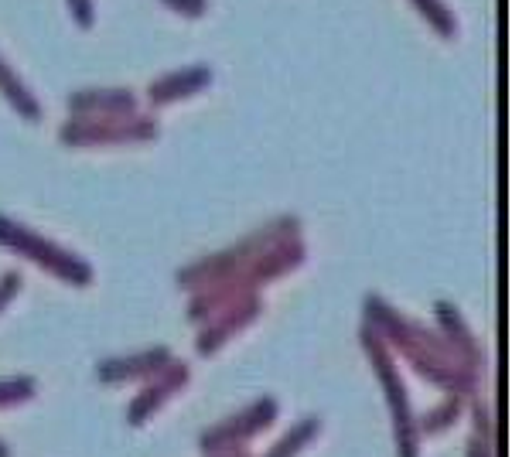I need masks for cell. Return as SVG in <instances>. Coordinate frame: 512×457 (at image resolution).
Segmentation results:
<instances>
[{
	"label": "cell",
	"instance_id": "obj_1",
	"mask_svg": "<svg viewBox=\"0 0 512 457\" xmlns=\"http://www.w3.org/2000/svg\"><path fill=\"white\" fill-rule=\"evenodd\" d=\"M0 239H4V243H11V246H18V249H28V253H35L38 260L45 263L48 270L62 273V277L76 280V284H82V280H89V270L82 267L79 260H72L69 253H59V249H55V246L41 243V239H35V236H31L28 229L14 226V222L0 219Z\"/></svg>",
	"mask_w": 512,
	"mask_h": 457
},
{
	"label": "cell",
	"instance_id": "obj_2",
	"mask_svg": "<svg viewBox=\"0 0 512 457\" xmlns=\"http://www.w3.org/2000/svg\"><path fill=\"white\" fill-rule=\"evenodd\" d=\"M270 417H274V403H260L256 410L250 413H243V417H236L233 427H219V430H212V434H205L202 444L209 447V451H216V447L222 444V440H236V437H243V434H250V430H260V427H267Z\"/></svg>",
	"mask_w": 512,
	"mask_h": 457
},
{
	"label": "cell",
	"instance_id": "obj_3",
	"mask_svg": "<svg viewBox=\"0 0 512 457\" xmlns=\"http://www.w3.org/2000/svg\"><path fill=\"white\" fill-rule=\"evenodd\" d=\"M161 362H168V352L137 355V359H127V362H103V369H99V376H103V379H130V376H137V372L158 369Z\"/></svg>",
	"mask_w": 512,
	"mask_h": 457
},
{
	"label": "cell",
	"instance_id": "obj_4",
	"mask_svg": "<svg viewBox=\"0 0 512 457\" xmlns=\"http://www.w3.org/2000/svg\"><path fill=\"white\" fill-rule=\"evenodd\" d=\"M178 382H185V369H178V372H175V379H164L161 386H154L151 393H144V396H140V400L134 403V410H130V420H134V423H144L147 413H151L154 406H158V403L164 400V396H168L171 389L178 386Z\"/></svg>",
	"mask_w": 512,
	"mask_h": 457
},
{
	"label": "cell",
	"instance_id": "obj_5",
	"mask_svg": "<svg viewBox=\"0 0 512 457\" xmlns=\"http://www.w3.org/2000/svg\"><path fill=\"white\" fill-rule=\"evenodd\" d=\"M0 86H4L7 93H11V99H14V103H18V106H21L24 113H28V116H38V106L31 103L28 96H24V86H21V82L14 79V76H11V72H7V69H0Z\"/></svg>",
	"mask_w": 512,
	"mask_h": 457
},
{
	"label": "cell",
	"instance_id": "obj_6",
	"mask_svg": "<svg viewBox=\"0 0 512 457\" xmlns=\"http://www.w3.org/2000/svg\"><path fill=\"white\" fill-rule=\"evenodd\" d=\"M315 430H318V420H308V423H301V427H297V430H294V434H291V437H287V440H284V444H280V447H277V451H274V454H270V457H291V454L297 451V447H301V444H304V440H308L311 434H315Z\"/></svg>",
	"mask_w": 512,
	"mask_h": 457
},
{
	"label": "cell",
	"instance_id": "obj_7",
	"mask_svg": "<svg viewBox=\"0 0 512 457\" xmlns=\"http://www.w3.org/2000/svg\"><path fill=\"white\" fill-rule=\"evenodd\" d=\"M35 393V382L31 379H18V382H0V403H14L24 400V396Z\"/></svg>",
	"mask_w": 512,
	"mask_h": 457
},
{
	"label": "cell",
	"instance_id": "obj_8",
	"mask_svg": "<svg viewBox=\"0 0 512 457\" xmlns=\"http://www.w3.org/2000/svg\"><path fill=\"white\" fill-rule=\"evenodd\" d=\"M205 79H209V72H205V69H192V72H185V76H175V79L161 82V86L154 89V96H161L164 89H188V86H195V82H205Z\"/></svg>",
	"mask_w": 512,
	"mask_h": 457
},
{
	"label": "cell",
	"instance_id": "obj_9",
	"mask_svg": "<svg viewBox=\"0 0 512 457\" xmlns=\"http://www.w3.org/2000/svg\"><path fill=\"white\" fill-rule=\"evenodd\" d=\"M424 7H427V14L437 21V28H444V31H451V21H448V14H441V7H437V0H424Z\"/></svg>",
	"mask_w": 512,
	"mask_h": 457
},
{
	"label": "cell",
	"instance_id": "obj_10",
	"mask_svg": "<svg viewBox=\"0 0 512 457\" xmlns=\"http://www.w3.org/2000/svg\"><path fill=\"white\" fill-rule=\"evenodd\" d=\"M14 287H18V273H11V277L4 280V287H0V301H4V297H11Z\"/></svg>",
	"mask_w": 512,
	"mask_h": 457
},
{
	"label": "cell",
	"instance_id": "obj_11",
	"mask_svg": "<svg viewBox=\"0 0 512 457\" xmlns=\"http://www.w3.org/2000/svg\"><path fill=\"white\" fill-rule=\"evenodd\" d=\"M178 7H185V14H198L202 11V0H175Z\"/></svg>",
	"mask_w": 512,
	"mask_h": 457
},
{
	"label": "cell",
	"instance_id": "obj_12",
	"mask_svg": "<svg viewBox=\"0 0 512 457\" xmlns=\"http://www.w3.org/2000/svg\"><path fill=\"white\" fill-rule=\"evenodd\" d=\"M76 4H79V21H89V7H86V0H76Z\"/></svg>",
	"mask_w": 512,
	"mask_h": 457
},
{
	"label": "cell",
	"instance_id": "obj_13",
	"mask_svg": "<svg viewBox=\"0 0 512 457\" xmlns=\"http://www.w3.org/2000/svg\"><path fill=\"white\" fill-rule=\"evenodd\" d=\"M0 457H7V447H0Z\"/></svg>",
	"mask_w": 512,
	"mask_h": 457
}]
</instances>
